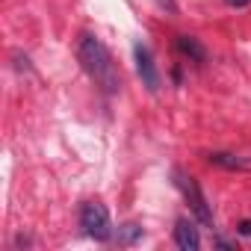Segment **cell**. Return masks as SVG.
Wrapping results in <instances>:
<instances>
[{
    "mask_svg": "<svg viewBox=\"0 0 251 251\" xmlns=\"http://www.w3.org/2000/svg\"><path fill=\"white\" fill-rule=\"evenodd\" d=\"M225 3H227V6H236V9H239V6H248L251 0H225Z\"/></svg>",
    "mask_w": 251,
    "mask_h": 251,
    "instance_id": "30bf717a",
    "label": "cell"
},
{
    "mask_svg": "<svg viewBox=\"0 0 251 251\" xmlns=\"http://www.w3.org/2000/svg\"><path fill=\"white\" fill-rule=\"evenodd\" d=\"M175 177H177V186H180V192H183V198H186V204H189L192 216H195L201 225L213 227V213H210V207H207V198H204V192H201L198 180H195V177H189V175H180V172H177Z\"/></svg>",
    "mask_w": 251,
    "mask_h": 251,
    "instance_id": "3957f363",
    "label": "cell"
},
{
    "mask_svg": "<svg viewBox=\"0 0 251 251\" xmlns=\"http://www.w3.org/2000/svg\"><path fill=\"white\" fill-rule=\"evenodd\" d=\"M236 233H239V236H248V239H251V219H242V222L236 225Z\"/></svg>",
    "mask_w": 251,
    "mask_h": 251,
    "instance_id": "9c48e42d",
    "label": "cell"
},
{
    "mask_svg": "<svg viewBox=\"0 0 251 251\" xmlns=\"http://www.w3.org/2000/svg\"><path fill=\"white\" fill-rule=\"evenodd\" d=\"M133 59H136V74H139L142 86H145L148 92H157V89H160V71H157V65H154L151 50H148L142 42L133 45Z\"/></svg>",
    "mask_w": 251,
    "mask_h": 251,
    "instance_id": "277c9868",
    "label": "cell"
},
{
    "mask_svg": "<svg viewBox=\"0 0 251 251\" xmlns=\"http://www.w3.org/2000/svg\"><path fill=\"white\" fill-rule=\"evenodd\" d=\"M175 48H177L186 59H192V62H204V59H207V50H204V45H201L195 36H177V39H175Z\"/></svg>",
    "mask_w": 251,
    "mask_h": 251,
    "instance_id": "8992f818",
    "label": "cell"
},
{
    "mask_svg": "<svg viewBox=\"0 0 251 251\" xmlns=\"http://www.w3.org/2000/svg\"><path fill=\"white\" fill-rule=\"evenodd\" d=\"M115 239H118V245H136V242L142 239V227H139L136 222L118 225V230H115Z\"/></svg>",
    "mask_w": 251,
    "mask_h": 251,
    "instance_id": "ba28073f",
    "label": "cell"
},
{
    "mask_svg": "<svg viewBox=\"0 0 251 251\" xmlns=\"http://www.w3.org/2000/svg\"><path fill=\"white\" fill-rule=\"evenodd\" d=\"M80 227H83L92 239H98V242H103V239L112 236L109 213H106V207H103L100 201H86V204L80 207Z\"/></svg>",
    "mask_w": 251,
    "mask_h": 251,
    "instance_id": "7a4b0ae2",
    "label": "cell"
},
{
    "mask_svg": "<svg viewBox=\"0 0 251 251\" xmlns=\"http://www.w3.org/2000/svg\"><path fill=\"white\" fill-rule=\"evenodd\" d=\"M207 163L210 166H219V169H227V172H242L248 169V163L236 154H227V151H210L207 154Z\"/></svg>",
    "mask_w": 251,
    "mask_h": 251,
    "instance_id": "52a82bcc",
    "label": "cell"
},
{
    "mask_svg": "<svg viewBox=\"0 0 251 251\" xmlns=\"http://www.w3.org/2000/svg\"><path fill=\"white\" fill-rule=\"evenodd\" d=\"M77 59L83 65V71L106 92V95H115L121 89V77L115 71V62L106 50V45L100 39H95L92 33L80 36V45H77Z\"/></svg>",
    "mask_w": 251,
    "mask_h": 251,
    "instance_id": "6da1fadb",
    "label": "cell"
},
{
    "mask_svg": "<svg viewBox=\"0 0 251 251\" xmlns=\"http://www.w3.org/2000/svg\"><path fill=\"white\" fill-rule=\"evenodd\" d=\"M175 242H177V248H183V251H198V248H201L198 227H195L189 219H177V225H175Z\"/></svg>",
    "mask_w": 251,
    "mask_h": 251,
    "instance_id": "5b68a950",
    "label": "cell"
}]
</instances>
